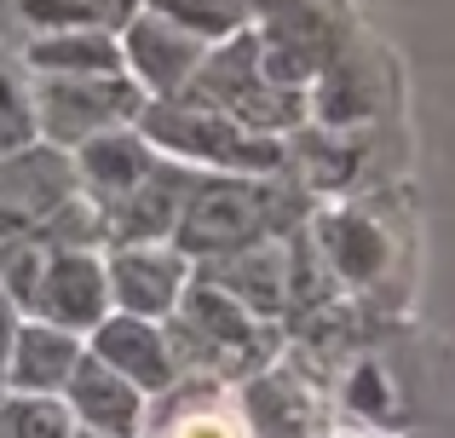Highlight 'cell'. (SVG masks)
Returning a JSON list of instances; mask_svg holds the SVG:
<instances>
[{
    "label": "cell",
    "mask_w": 455,
    "mask_h": 438,
    "mask_svg": "<svg viewBox=\"0 0 455 438\" xmlns=\"http://www.w3.org/2000/svg\"><path fill=\"white\" fill-rule=\"evenodd\" d=\"M179 99L231 115L236 127H248V133H289V127H300L311 115L306 87H283V81H271L266 69H259L254 29H243V35H231L225 46L202 52L196 76L185 81Z\"/></svg>",
    "instance_id": "cell-1"
},
{
    "label": "cell",
    "mask_w": 455,
    "mask_h": 438,
    "mask_svg": "<svg viewBox=\"0 0 455 438\" xmlns=\"http://www.w3.org/2000/svg\"><path fill=\"white\" fill-rule=\"evenodd\" d=\"M294 203H283L266 179L254 173H225V179H190L179 203L173 243L185 254H225V248L259 243L277 219H289Z\"/></svg>",
    "instance_id": "cell-2"
},
{
    "label": "cell",
    "mask_w": 455,
    "mask_h": 438,
    "mask_svg": "<svg viewBox=\"0 0 455 438\" xmlns=\"http://www.w3.org/2000/svg\"><path fill=\"white\" fill-rule=\"evenodd\" d=\"M133 127L156 150H173L185 162H208V168H225V173H254L259 179L283 162V150L266 133H248L231 115L202 110V104H185V99H150Z\"/></svg>",
    "instance_id": "cell-3"
},
{
    "label": "cell",
    "mask_w": 455,
    "mask_h": 438,
    "mask_svg": "<svg viewBox=\"0 0 455 438\" xmlns=\"http://www.w3.org/2000/svg\"><path fill=\"white\" fill-rule=\"evenodd\" d=\"M145 104L150 92L127 69H110V76H41L29 92L35 133L58 150L81 145L92 133H110V127H133Z\"/></svg>",
    "instance_id": "cell-4"
},
{
    "label": "cell",
    "mask_w": 455,
    "mask_h": 438,
    "mask_svg": "<svg viewBox=\"0 0 455 438\" xmlns=\"http://www.w3.org/2000/svg\"><path fill=\"white\" fill-rule=\"evenodd\" d=\"M259 12V69L283 87H311L334 64V35L311 0H254Z\"/></svg>",
    "instance_id": "cell-5"
},
{
    "label": "cell",
    "mask_w": 455,
    "mask_h": 438,
    "mask_svg": "<svg viewBox=\"0 0 455 438\" xmlns=\"http://www.w3.org/2000/svg\"><path fill=\"white\" fill-rule=\"evenodd\" d=\"M76 196V162L58 145H23L0 156V243L35 231Z\"/></svg>",
    "instance_id": "cell-6"
},
{
    "label": "cell",
    "mask_w": 455,
    "mask_h": 438,
    "mask_svg": "<svg viewBox=\"0 0 455 438\" xmlns=\"http://www.w3.org/2000/svg\"><path fill=\"white\" fill-rule=\"evenodd\" d=\"M202 52H208L202 35L185 29L179 18H167V12H156V6L139 12V18H127V29H122V69L150 99H179L185 81L196 76Z\"/></svg>",
    "instance_id": "cell-7"
},
{
    "label": "cell",
    "mask_w": 455,
    "mask_h": 438,
    "mask_svg": "<svg viewBox=\"0 0 455 438\" xmlns=\"http://www.w3.org/2000/svg\"><path fill=\"white\" fill-rule=\"evenodd\" d=\"M104 306H110V271L87 248H52V259L41 271V289H35V317L81 335V329L104 323Z\"/></svg>",
    "instance_id": "cell-8"
},
{
    "label": "cell",
    "mask_w": 455,
    "mask_h": 438,
    "mask_svg": "<svg viewBox=\"0 0 455 438\" xmlns=\"http://www.w3.org/2000/svg\"><path fill=\"white\" fill-rule=\"evenodd\" d=\"M64 398H69V416H76L81 433L139 438V427H145V393H139L127 375H116L110 363L87 358V352H81V363L69 370Z\"/></svg>",
    "instance_id": "cell-9"
},
{
    "label": "cell",
    "mask_w": 455,
    "mask_h": 438,
    "mask_svg": "<svg viewBox=\"0 0 455 438\" xmlns=\"http://www.w3.org/2000/svg\"><path fill=\"white\" fill-rule=\"evenodd\" d=\"M104 271H110V300L122 306L127 317H162V312H173L179 294H185V254H173V248L133 243Z\"/></svg>",
    "instance_id": "cell-10"
},
{
    "label": "cell",
    "mask_w": 455,
    "mask_h": 438,
    "mask_svg": "<svg viewBox=\"0 0 455 438\" xmlns=\"http://www.w3.org/2000/svg\"><path fill=\"white\" fill-rule=\"evenodd\" d=\"M150 168H156V145L139 127H110V133H92L76 145V179H87V191L104 208L122 203Z\"/></svg>",
    "instance_id": "cell-11"
},
{
    "label": "cell",
    "mask_w": 455,
    "mask_h": 438,
    "mask_svg": "<svg viewBox=\"0 0 455 438\" xmlns=\"http://www.w3.org/2000/svg\"><path fill=\"white\" fill-rule=\"evenodd\" d=\"M81 363V340L58 323H18L12 335V358H6V381L18 398H52L64 393L69 370Z\"/></svg>",
    "instance_id": "cell-12"
},
{
    "label": "cell",
    "mask_w": 455,
    "mask_h": 438,
    "mask_svg": "<svg viewBox=\"0 0 455 438\" xmlns=\"http://www.w3.org/2000/svg\"><path fill=\"white\" fill-rule=\"evenodd\" d=\"M190 179H196V173H185V168H162V162H156V168L122 196V203L104 208L110 231H116V236H127V248H133V243H162V236H173V225H179V203H185Z\"/></svg>",
    "instance_id": "cell-13"
},
{
    "label": "cell",
    "mask_w": 455,
    "mask_h": 438,
    "mask_svg": "<svg viewBox=\"0 0 455 438\" xmlns=\"http://www.w3.org/2000/svg\"><path fill=\"white\" fill-rule=\"evenodd\" d=\"M92 358L110 363L116 375H127V381L139 386V393H162V386H173V358H167V340L156 335V323L145 317H104L99 335H92Z\"/></svg>",
    "instance_id": "cell-14"
},
{
    "label": "cell",
    "mask_w": 455,
    "mask_h": 438,
    "mask_svg": "<svg viewBox=\"0 0 455 438\" xmlns=\"http://www.w3.org/2000/svg\"><path fill=\"white\" fill-rule=\"evenodd\" d=\"M35 76H110L122 69V41L104 29H58L29 46Z\"/></svg>",
    "instance_id": "cell-15"
},
{
    "label": "cell",
    "mask_w": 455,
    "mask_h": 438,
    "mask_svg": "<svg viewBox=\"0 0 455 438\" xmlns=\"http://www.w3.org/2000/svg\"><path fill=\"white\" fill-rule=\"evenodd\" d=\"M213 283H220L236 306H248V312H271V306H283V259L271 254V243L225 248L220 277H213Z\"/></svg>",
    "instance_id": "cell-16"
},
{
    "label": "cell",
    "mask_w": 455,
    "mask_h": 438,
    "mask_svg": "<svg viewBox=\"0 0 455 438\" xmlns=\"http://www.w3.org/2000/svg\"><path fill=\"white\" fill-rule=\"evenodd\" d=\"M76 416L52 398H12L0 404V438H76Z\"/></svg>",
    "instance_id": "cell-17"
},
{
    "label": "cell",
    "mask_w": 455,
    "mask_h": 438,
    "mask_svg": "<svg viewBox=\"0 0 455 438\" xmlns=\"http://www.w3.org/2000/svg\"><path fill=\"white\" fill-rule=\"evenodd\" d=\"M23 145H35V110H29V92L18 87V76L0 64V156Z\"/></svg>",
    "instance_id": "cell-18"
},
{
    "label": "cell",
    "mask_w": 455,
    "mask_h": 438,
    "mask_svg": "<svg viewBox=\"0 0 455 438\" xmlns=\"http://www.w3.org/2000/svg\"><path fill=\"white\" fill-rule=\"evenodd\" d=\"M167 438H248V421L231 404H196L185 416H173Z\"/></svg>",
    "instance_id": "cell-19"
},
{
    "label": "cell",
    "mask_w": 455,
    "mask_h": 438,
    "mask_svg": "<svg viewBox=\"0 0 455 438\" xmlns=\"http://www.w3.org/2000/svg\"><path fill=\"white\" fill-rule=\"evenodd\" d=\"M12 335H18V306L0 289V381H6V358H12Z\"/></svg>",
    "instance_id": "cell-20"
}]
</instances>
